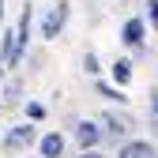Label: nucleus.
<instances>
[{
	"mask_svg": "<svg viewBox=\"0 0 158 158\" xmlns=\"http://www.w3.org/2000/svg\"><path fill=\"white\" fill-rule=\"evenodd\" d=\"M34 143H38V124H34V121H23V124L8 128V135L0 139V147H4L8 154H19V151H27V147H34Z\"/></svg>",
	"mask_w": 158,
	"mask_h": 158,
	"instance_id": "obj_1",
	"label": "nucleus"
},
{
	"mask_svg": "<svg viewBox=\"0 0 158 158\" xmlns=\"http://www.w3.org/2000/svg\"><path fill=\"white\" fill-rule=\"evenodd\" d=\"M64 23H68V0H56V4H53L45 15H42V38H45V42L60 38Z\"/></svg>",
	"mask_w": 158,
	"mask_h": 158,
	"instance_id": "obj_2",
	"label": "nucleus"
},
{
	"mask_svg": "<svg viewBox=\"0 0 158 158\" xmlns=\"http://www.w3.org/2000/svg\"><path fill=\"white\" fill-rule=\"evenodd\" d=\"M30 27H34V8L30 4H23V11H19V23H15V64L23 60V53H27V45H30Z\"/></svg>",
	"mask_w": 158,
	"mask_h": 158,
	"instance_id": "obj_3",
	"label": "nucleus"
},
{
	"mask_svg": "<svg viewBox=\"0 0 158 158\" xmlns=\"http://www.w3.org/2000/svg\"><path fill=\"white\" fill-rule=\"evenodd\" d=\"M102 135H113V139H124L128 135V128H132V121L128 117H121V113H102Z\"/></svg>",
	"mask_w": 158,
	"mask_h": 158,
	"instance_id": "obj_4",
	"label": "nucleus"
},
{
	"mask_svg": "<svg viewBox=\"0 0 158 158\" xmlns=\"http://www.w3.org/2000/svg\"><path fill=\"white\" fill-rule=\"evenodd\" d=\"M75 143L83 147V151H90V147L102 143V128H98V121H79L75 124Z\"/></svg>",
	"mask_w": 158,
	"mask_h": 158,
	"instance_id": "obj_5",
	"label": "nucleus"
},
{
	"mask_svg": "<svg viewBox=\"0 0 158 158\" xmlns=\"http://www.w3.org/2000/svg\"><path fill=\"white\" fill-rule=\"evenodd\" d=\"M38 154H42V158H60V154H64V135H60V132L38 135Z\"/></svg>",
	"mask_w": 158,
	"mask_h": 158,
	"instance_id": "obj_6",
	"label": "nucleus"
},
{
	"mask_svg": "<svg viewBox=\"0 0 158 158\" xmlns=\"http://www.w3.org/2000/svg\"><path fill=\"white\" fill-rule=\"evenodd\" d=\"M143 34H147V23H143V19H128V23L121 27V42L132 45V49H143Z\"/></svg>",
	"mask_w": 158,
	"mask_h": 158,
	"instance_id": "obj_7",
	"label": "nucleus"
},
{
	"mask_svg": "<svg viewBox=\"0 0 158 158\" xmlns=\"http://www.w3.org/2000/svg\"><path fill=\"white\" fill-rule=\"evenodd\" d=\"M109 75H113V87H128L132 83V60L128 56H117L109 64Z\"/></svg>",
	"mask_w": 158,
	"mask_h": 158,
	"instance_id": "obj_8",
	"label": "nucleus"
},
{
	"mask_svg": "<svg viewBox=\"0 0 158 158\" xmlns=\"http://www.w3.org/2000/svg\"><path fill=\"white\" fill-rule=\"evenodd\" d=\"M117 158H158V154H154V147H151L147 139H132V143L121 147V154H117Z\"/></svg>",
	"mask_w": 158,
	"mask_h": 158,
	"instance_id": "obj_9",
	"label": "nucleus"
},
{
	"mask_svg": "<svg viewBox=\"0 0 158 158\" xmlns=\"http://www.w3.org/2000/svg\"><path fill=\"white\" fill-rule=\"evenodd\" d=\"M98 94H102V98H109V102H117V106H124V102H128L124 87H113V83H102V79H98Z\"/></svg>",
	"mask_w": 158,
	"mask_h": 158,
	"instance_id": "obj_10",
	"label": "nucleus"
},
{
	"mask_svg": "<svg viewBox=\"0 0 158 158\" xmlns=\"http://www.w3.org/2000/svg\"><path fill=\"white\" fill-rule=\"evenodd\" d=\"M27 121H34V124L45 121V106L42 102H27Z\"/></svg>",
	"mask_w": 158,
	"mask_h": 158,
	"instance_id": "obj_11",
	"label": "nucleus"
},
{
	"mask_svg": "<svg viewBox=\"0 0 158 158\" xmlns=\"http://www.w3.org/2000/svg\"><path fill=\"white\" fill-rule=\"evenodd\" d=\"M151 132H154V139H158V90L151 94Z\"/></svg>",
	"mask_w": 158,
	"mask_h": 158,
	"instance_id": "obj_12",
	"label": "nucleus"
},
{
	"mask_svg": "<svg viewBox=\"0 0 158 158\" xmlns=\"http://www.w3.org/2000/svg\"><path fill=\"white\" fill-rule=\"evenodd\" d=\"M83 72H87V75H98V72H102V68H98V56H94V53H87V56H83Z\"/></svg>",
	"mask_w": 158,
	"mask_h": 158,
	"instance_id": "obj_13",
	"label": "nucleus"
},
{
	"mask_svg": "<svg viewBox=\"0 0 158 158\" xmlns=\"http://www.w3.org/2000/svg\"><path fill=\"white\" fill-rule=\"evenodd\" d=\"M19 90H23L19 83H8V90L0 94V102H19Z\"/></svg>",
	"mask_w": 158,
	"mask_h": 158,
	"instance_id": "obj_14",
	"label": "nucleus"
},
{
	"mask_svg": "<svg viewBox=\"0 0 158 158\" xmlns=\"http://www.w3.org/2000/svg\"><path fill=\"white\" fill-rule=\"evenodd\" d=\"M147 19H151V27L158 30V0H151V4H147Z\"/></svg>",
	"mask_w": 158,
	"mask_h": 158,
	"instance_id": "obj_15",
	"label": "nucleus"
},
{
	"mask_svg": "<svg viewBox=\"0 0 158 158\" xmlns=\"http://www.w3.org/2000/svg\"><path fill=\"white\" fill-rule=\"evenodd\" d=\"M79 158H106L102 151H98V147H90V151H83V154H79Z\"/></svg>",
	"mask_w": 158,
	"mask_h": 158,
	"instance_id": "obj_16",
	"label": "nucleus"
},
{
	"mask_svg": "<svg viewBox=\"0 0 158 158\" xmlns=\"http://www.w3.org/2000/svg\"><path fill=\"white\" fill-rule=\"evenodd\" d=\"M0 27H4V0H0Z\"/></svg>",
	"mask_w": 158,
	"mask_h": 158,
	"instance_id": "obj_17",
	"label": "nucleus"
},
{
	"mask_svg": "<svg viewBox=\"0 0 158 158\" xmlns=\"http://www.w3.org/2000/svg\"><path fill=\"white\" fill-rule=\"evenodd\" d=\"M0 106H4V102H0Z\"/></svg>",
	"mask_w": 158,
	"mask_h": 158,
	"instance_id": "obj_18",
	"label": "nucleus"
}]
</instances>
